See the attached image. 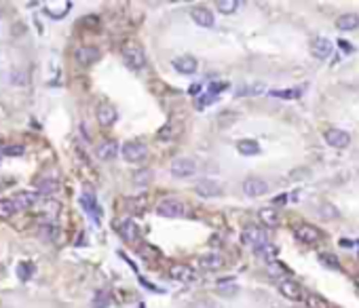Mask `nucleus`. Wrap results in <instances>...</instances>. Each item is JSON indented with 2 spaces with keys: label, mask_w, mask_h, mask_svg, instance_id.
<instances>
[{
  "label": "nucleus",
  "mask_w": 359,
  "mask_h": 308,
  "mask_svg": "<svg viewBox=\"0 0 359 308\" xmlns=\"http://www.w3.org/2000/svg\"><path fill=\"white\" fill-rule=\"evenodd\" d=\"M121 55H123V59H125L127 68H131V70H142L144 66H146V53H144V49H142V46H140L136 40L123 42Z\"/></svg>",
  "instance_id": "1"
},
{
  "label": "nucleus",
  "mask_w": 359,
  "mask_h": 308,
  "mask_svg": "<svg viewBox=\"0 0 359 308\" xmlns=\"http://www.w3.org/2000/svg\"><path fill=\"white\" fill-rule=\"evenodd\" d=\"M241 241L243 245L247 247H254V249H264L268 243V232L266 230H262V228H256V226H247L243 232H241Z\"/></svg>",
  "instance_id": "2"
},
{
  "label": "nucleus",
  "mask_w": 359,
  "mask_h": 308,
  "mask_svg": "<svg viewBox=\"0 0 359 308\" xmlns=\"http://www.w3.org/2000/svg\"><path fill=\"white\" fill-rule=\"evenodd\" d=\"M186 211V205L177 198H165L157 205V213L161 218H184Z\"/></svg>",
  "instance_id": "3"
},
{
  "label": "nucleus",
  "mask_w": 359,
  "mask_h": 308,
  "mask_svg": "<svg viewBox=\"0 0 359 308\" xmlns=\"http://www.w3.org/2000/svg\"><path fill=\"white\" fill-rule=\"evenodd\" d=\"M146 154H148V148H146V144H142V141H127L123 146V157L127 163H138L146 157Z\"/></svg>",
  "instance_id": "4"
},
{
  "label": "nucleus",
  "mask_w": 359,
  "mask_h": 308,
  "mask_svg": "<svg viewBox=\"0 0 359 308\" xmlns=\"http://www.w3.org/2000/svg\"><path fill=\"white\" fill-rule=\"evenodd\" d=\"M171 175L175 177H188V175H195L197 171V163L193 159H177L171 163V167H169Z\"/></svg>",
  "instance_id": "5"
},
{
  "label": "nucleus",
  "mask_w": 359,
  "mask_h": 308,
  "mask_svg": "<svg viewBox=\"0 0 359 308\" xmlns=\"http://www.w3.org/2000/svg\"><path fill=\"white\" fill-rule=\"evenodd\" d=\"M294 234H296V239H298V241H300V243H306V245L317 243V241L321 239V230L315 228V226H310V224H302V226H298V228L294 230Z\"/></svg>",
  "instance_id": "6"
},
{
  "label": "nucleus",
  "mask_w": 359,
  "mask_h": 308,
  "mask_svg": "<svg viewBox=\"0 0 359 308\" xmlns=\"http://www.w3.org/2000/svg\"><path fill=\"white\" fill-rule=\"evenodd\" d=\"M243 192L247 196H262L268 192V184L264 180H260V177H247L243 182Z\"/></svg>",
  "instance_id": "7"
},
{
  "label": "nucleus",
  "mask_w": 359,
  "mask_h": 308,
  "mask_svg": "<svg viewBox=\"0 0 359 308\" xmlns=\"http://www.w3.org/2000/svg\"><path fill=\"white\" fill-rule=\"evenodd\" d=\"M80 205L85 207V211L95 222H100V205H98V198H95L91 188H85V192H82V196H80Z\"/></svg>",
  "instance_id": "8"
},
{
  "label": "nucleus",
  "mask_w": 359,
  "mask_h": 308,
  "mask_svg": "<svg viewBox=\"0 0 359 308\" xmlns=\"http://www.w3.org/2000/svg\"><path fill=\"white\" fill-rule=\"evenodd\" d=\"M195 192H197L199 196H205V198L220 196V194H222V184H218L215 180H201V182L195 186Z\"/></svg>",
  "instance_id": "9"
},
{
  "label": "nucleus",
  "mask_w": 359,
  "mask_h": 308,
  "mask_svg": "<svg viewBox=\"0 0 359 308\" xmlns=\"http://www.w3.org/2000/svg\"><path fill=\"white\" fill-rule=\"evenodd\" d=\"M74 59L80 66H91L100 59V49L98 46H78L74 53Z\"/></svg>",
  "instance_id": "10"
},
{
  "label": "nucleus",
  "mask_w": 359,
  "mask_h": 308,
  "mask_svg": "<svg viewBox=\"0 0 359 308\" xmlns=\"http://www.w3.org/2000/svg\"><path fill=\"white\" fill-rule=\"evenodd\" d=\"M326 141L334 148H346L351 144V135L342 131V129H328L326 131Z\"/></svg>",
  "instance_id": "11"
},
{
  "label": "nucleus",
  "mask_w": 359,
  "mask_h": 308,
  "mask_svg": "<svg viewBox=\"0 0 359 308\" xmlns=\"http://www.w3.org/2000/svg\"><path fill=\"white\" fill-rule=\"evenodd\" d=\"M279 291H281V295H285L287 300H294V302H300L304 298L300 285H298L296 281H290V279H285V281L279 283Z\"/></svg>",
  "instance_id": "12"
},
{
  "label": "nucleus",
  "mask_w": 359,
  "mask_h": 308,
  "mask_svg": "<svg viewBox=\"0 0 359 308\" xmlns=\"http://www.w3.org/2000/svg\"><path fill=\"white\" fill-rule=\"evenodd\" d=\"M190 17L201 28H213V13L205 7H193L190 9Z\"/></svg>",
  "instance_id": "13"
},
{
  "label": "nucleus",
  "mask_w": 359,
  "mask_h": 308,
  "mask_svg": "<svg viewBox=\"0 0 359 308\" xmlns=\"http://www.w3.org/2000/svg\"><path fill=\"white\" fill-rule=\"evenodd\" d=\"M95 154H98V159L108 163V161H114L116 154H118V144L116 141H102V144L95 148Z\"/></svg>",
  "instance_id": "14"
},
{
  "label": "nucleus",
  "mask_w": 359,
  "mask_h": 308,
  "mask_svg": "<svg viewBox=\"0 0 359 308\" xmlns=\"http://www.w3.org/2000/svg\"><path fill=\"white\" fill-rule=\"evenodd\" d=\"M116 118H118V112L112 108L110 104H102L100 108H98V123L102 127H110L116 123Z\"/></svg>",
  "instance_id": "15"
},
{
  "label": "nucleus",
  "mask_w": 359,
  "mask_h": 308,
  "mask_svg": "<svg viewBox=\"0 0 359 308\" xmlns=\"http://www.w3.org/2000/svg\"><path fill=\"white\" fill-rule=\"evenodd\" d=\"M310 53H313L317 59H326L332 55V42L328 38H315L310 42Z\"/></svg>",
  "instance_id": "16"
},
{
  "label": "nucleus",
  "mask_w": 359,
  "mask_h": 308,
  "mask_svg": "<svg viewBox=\"0 0 359 308\" xmlns=\"http://www.w3.org/2000/svg\"><path fill=\"white\" fill-rule=\"evenodd\" d=\"M169 277L175 281H193L195 279V270L188 264H173L169 268Z\"/></svg>",
  "instance_id": "17"
},
{
  "label": "nucleus",
  "mask_w": 359,
  "mask_h": 308,
  "mask_svg": "<svg viewBox=\"0 0 359 308\" xmlns=\"http://www.w3.org/2000/svg\"><path fill=\"white\" fill-rule=\"evenodd\" d=\"M173 68L180 74H195L197 72V59L195 57H177L173 59Z\"/></svg>",
  "instance_id": "18"
},
{
  "label": "nucleus",
  "mask_w": 359,
  "mask_h": 308,
  "mask_svg": "<svg viewBox=\"0 0 359 308\" xmlns=\"http://www.w3.org/2000/svg\"><path fill=\"white\" fill-rule=\"evenodd\" d=\"M118 234L123 236V241L133 243V241L138 239V226H136V222H133V220H123L121 226H118Z\"/></svg>",
  "instance_id": "19"
},
{
  "label": "nucleus",
  "mask_w": 359,
  "mask_h": 308,
  "mask_svg": "<svg viewBox=\"0 0 359 308\" xmlns=\"http://www.w3.org/2000/svg\"><path fill=\"white\" fill-rule=\"evenodd\" d=\"M336 28L342 32H351L355 28H359V15L357 13H344L336 19Z\"/></svg>",
  "instance_id": "20"
},
{
  "label": "nucleus",
  "mask_w": 359,
  "mask_h": 308,
  "mask_svg": "<svg viewBox=\"0 0 359 308\" xmlns=\"http://www.w3.org/2000/svg\"><path fill=\"white\" fill-rule=\"evenodd\" d=\"M17 211H21V209H19L15 198H3L0 200V218L3 220H11Z\"/></svg>",
  "instance_id": "21"
},
{
  "label": "nucleus",
  "mask_w": 359,
  "mask_h": 308,
  "mask_svg": "<svg viewBox=\"0 0 359 308\" xmlns=\"http://www.w3.org/2000/svg\"><path fill=\"white\" fill-rule=\"evenodd\" d=\"M260 222L264 224L266 228H275L279 224V211H275L273 207H264V209H260Z\"/></svg>",
  "instance_id": "22"
},
{
  "label": "nucleus",
  "mask_w": 359,
  "mask_h": 308,
  "mask_svg": "<svg viewBox=\"0 0 359 308\" xmlns=\"http://www.w3.org/2000/svg\"><path fill=\"white\" fill-rule=\"evenodd\" d=\"M70 7H72V3L70 0H64V3H55V5H51V3H47L44 5V11L49 13L51 17H55V19H59V17H64L68 11H70Z\"/></svg>",
  "instance_id": "23"
},
{
  "label": "nucleus",
  "mask_w": 359,
  "mask_h": 308,
  "mask_svg": "<svg viewBox=\"0 0 359 308\" xmlns=\"http://www.w3.org/2000/svg\"><path fill=\"white\" fill-rule=\"evenodd\" d=\"M222 264H224V260L218 253H207L199 260V266L205 270H218V268H222Z\"/></svg>",
  "instance_id": "24"
},
{
  "label": "nucleus",
  "mask_w": 359,
  "mask_h": 308,
  "mask_svg": "<svg viewBox=\"0 0 359 308\" xmlns=\"http://www.w3.org/2000/svg\"><path fill=\"white\" fill-rule=\"evenodd\" d=\"M57 188H59L57 180H53V177H44V180L38 182V194L44 196V198H49V196H53L57 192Z\"/></svg>",
  "instance_id": "25"
},
{
  "label": "nucleus",
  "mask_w": 359,
  "mask_h": 308,
  "mask_svg": "<svg viewBox=\"0 0 359 308\" xmlns=\"http://www.w3.org/2000/svg\"><path fill=\"white\" fill-rule=\"evenodd\" d=\"M19 209H28V207H36V203H38V194H32V192H21L15 196Z\"/></svg>",
  "instance_id": "26"
},
{
  "label": "nucleus",
  "mask_w": 359,
  "mask_h": 308,
  "mask_svg": "<svg viewBox=\"0 0 359 308\" xmlns=\"http://www.w3.org/2000/svg\"><path fill=\"white\" fill-rule=\"evenodd\" d=\"M273 97H279V99H298L302 95V89L296 87V89H275L271 91Z\"/></svg>",
  "instance_id": "27"
},
{
  "label": "nucleus",
  "mask_w": 359,
  "mask_h": 308,
  "mask_svg": "<svg viewBox=\"0 0 359 308\" xmlns=\"http://www.w3.org/2000/svg\"><path fill=\"white\" fill-rule=\"evenodd\" d=\"M237 150L241 154H245V157H251V154L260 152V146H258V141H254V139H241L237 144Z\"/></svg>",
  "instance_id": "28"
},
{
  "label": "nucleus",
  "mask_w": 359,
  "mask_h": 308,
  "mask_svg": "<svg viewBox=\"0 0 359 308\" xmlns=\"http://www.w3.org/2000/svg\"><path fill=\"white\" fill-rule=\"evenodd\" d=\"M91 306L93 308H108V306H110V293H108V291H98V293H95V298H93V302H91Z\"/></svg>",
  "instance_id": "29"
},
{
  "label": "nucleus",
  "mask_w": 359,
  "mask_h": 308,
  "mask_svg": "<svg viewBox=\"0 0 359 308\" xmlns=\"http://www.w3.org/2000/svg\"><path fill=\"white\" fill-rule=\"evenodd\" d=\"M319 262H321L323 266L332 268V270H340V262H338V258L334 255V253H321V255H319Z\"/></svg>",
  "instance_id": "30"
},
{
  "label": "nucleus",
  "mask_w": 359,
  "mask_h": 308,
  "mask_svg": "<svg viewBox=\"0 0 359 308\" xmlns=\"http://www.w3.org/2000/svg\"><path fill=\"white\" fill-rule=\"evenodd\" d=\"M306 308H328V302L323 300V295L308 293L306 295Z\"/></svg>",
  "instance_id": "31"
},
{
  "label": "nucleus",
  "mask_w": 359,
  "mask_h": 308,
  "mask_svg": "<svg viewBox=\"0 0 359 308\" xmlns=\"http://www.w3.org/2000/svg\"><path fill=\"white\" fill-rule=\"evenodd\" d=\"M237 9H239L237 0H220V3H218V11H220V13H224V15L235 13Z\"/></svg>",
  "instance_id": "32"
},
{
  "label": "nucleus",
  "mask_w": 359,
  "mask_h": 308,
  "mask_svg": "<svg viewBox=\"0 0 359 308\" xmlns=\"http://www.w3.org/2000/svg\"><path fill=\"white\" fill-rule=\"evenodd\" d=\"M264 91V85H249V87H239L237 95H260Z\"/></svg>",
  "instance_id": "33"
},
{
  "label": "nucleus",
  "mask_w": 359,
  "mask_h": 308,
  "mask_svg": "<svg viewBox=\"0 0 359 308\" xmlns=\"http://www.w3.org/2000/svg\"><path fill=\"white\" fill-rule=\"evenodd\" d=\"M32 272H34V266H32V264L21 262V264L17 266V277H19L21 281H28V279L32 277Z\"/></svg>",
  "instance_id": "34"
},
{
  "label": "nucleus",
  "mask_w": 359,
  "mask_h": 308,
  "mask_svg": "<svg viewBox=\"0 0 359 308\" xmlns=\"http://www.w3.org/2000/svg\"><path fill=\"white\" fill-rule=\"evenodd\" d=\"M23 152H26V148L19 146V144H9V146H3V154H7V157H21Z\"/></svg>",
  "instance_id": "35"
},
{
  "label": "nucleus",
  "mask_w": 359,
  "mask_h": 308,
  "mask_svg": "<svg viewBox=\"0 0 359 308\" xmlns=\"http://www.w3.org/2000/svg\"><path fill=\"white\" fill-rule=\"evenodd\" d=\"M40 234L44 236V239H49V241H55V236H57V226H53V224H42L40 226Z\"/></svg>",
  "instance_id": "36"
},
{
  "label": "nucleus",
  "mask_w": 359,
  "mask_h": 308,
  "mask_svg": "<svg viewBox=\"0 0 359 308\" xmlns=\"http://www.w3.org/2000/svg\"><path fill=\"white\" fill-rule=\"evenodd\" d=\"M150 177H152V171L150 169H144V171H138L136 173V184H148L150 182Z\"/></svg>",
  "instance_id": "37"
},
{
  "label": "nucleus",
  "mask_w": 359,
  "mask_h": 308,
  "mask_svg": "<svg viewBox=\"0 0 359 308\" xmlns=\"http://www.w3.org/2000/svg\"><path fill=\"white\" fill-rule=\"evenodd\" d=\"M224 89H226V82H211L209 89H207V93H211V95L215 97V95H218L220 91H224Z\"/></svg>",
  "instance_id": "38"
},
{
  "label": "nucleus",
  "mask_w": 359,
  "mask_h": 308,
  "mask_svg": "<svg viewBox=\"0 0 359 308\" xmlns=\"http://www.w3.org/2000/svg\"><path fill=\"white\" fill-rule=\"evenodd\" d=\"M213 101H215V97L211 95V93H209V95H201V97L197 99V108L201 110L203 106H209V104H213Z\"/></svg>",
  "instance_id": "39"
},
{
  "label": "nucleus",
  "mask_w": 359,
  "mask_h": 308,
  "mask_svg": "<svg viewBox=\"0 0 359 308\" xmlns=\"http://www.w3.org/2000/svg\"><path fill=\"white\" fill-rule=\"evenodd\" d=\"M340 46H342V49H346V51H351V46L346 44V40H340Z\"/></svg>",
  "instance_id": "40"
},
{
  "label": "nucleus",
  "mask_w": 359,
  "mask_h": 308,
  "mask_svg": "<svg viewBox=\"0 0 359 308\" xmlns=\"http://www.w3.org/2000/svg\"><path fill=\"white\" fill-rule=\"evenodd\" d=\"M140 308H144V304H140Z\"/></svg>",
  "instance_id": "41"
}]
</instances>
